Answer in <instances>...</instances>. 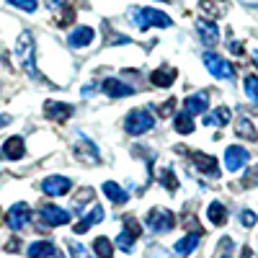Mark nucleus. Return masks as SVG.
Returning a JSON list of instances; mask_svg holds the SVG:
<instances>
[{"label": "nucleus", "mask_w": 258, "mask_h": 258, "mask_svg": "<svg viewBox=\"0 0 258 258\" xmlns=\"http://www.w3.org/2000/svg\"><path fill=\"white\" fill-rule=\"evenodd\" d=\"M34 34L26 29L21 31V36L16 39V47H13V54H16V62L24 68V73L29 78H39V70H36V59H34Z\"/></svg>", "instance_id": "nucleus-1"}, {"label": "nucleus", "mask_w": 258, "mask_h": 258, "mask_svg": "<svg viewBox=\"0 0 258 258\" xmlns=\"http://www.w3.org/2000/svg\"><path fill=\"white\" fill-rule=\"evenodd\" d=\"M129 18H132V24L137 29H150V26H155V29H168L173 21H170L165 13H160L158 8H135V11H129Z\"/></svg>", "instance_id": "nucleus-2"}, {"label": "nucleus", "mask_w": 258, "mask_h": 258, "mask_svg": "<svg viewBox=\"0 0 258 258\" xmlns=\"http://www.w3.org/2000/svg\"><path fill=\"white\" fill-rule=\"evenodd\" d=\"M155 126V116L150 114L147 109H132L126 114V119H124V129H126V135H145V132H150V129Z\"/></svg>", "instance_id": "nucleus-3"}, {"label": "nucleus", "mask_w": 258, "mask_h": 258, "mask_svg": "<svg viewBox=\"0 0 258 258\" xmlns=\"http://www.w3.org/2000/svg\"><path fill=\"white\" fill-rule=\"evenodd\" d=\"M176 225V217H173V212H168L163 207H155V209H150L147 212V227L153 230V232H170Z\"/></svg>", "instance_id": "nucleus-4"}, {"label": "nucleus", "mask_w": 258, "mask_h": 258, "mask_svg": "<svg viewBox=\"0 0 258 258\" xmlns=\"http://www.w3.org/2000/svg\"><path fill=\"white\" fill-rule=\"evenodd\" d=\"M75 158H78V163H85V165H96L98 160H101V155H98V147L85 137V135H78L75 137Z\"/></svg>", "instance_id": "nucleus-5"}, {"label": "nucleus", "mask_w": 258, "mask_h": 258, "mask_svg": "<svg viewBox=\"0 0 258 258\" xmlns=\"http://www.w3.org/2000/svg\"><path fill=\"white\" fill-rule=\"evenodd\" d=\"M29 220H31V209H29V204H24V202L13 204V207L8 209V217H6V222H8V227H11L13 232L24 230V227L29 225Z\"/></svg>", "instance_id": "nucleus-6"}, {"label": "nucleus", "mask_w": 258, "mask_h": 258, "mask_svg": "<svg viewBox=\"0 0 258 258\" xmlns=\"http://www.w3.org/2000/svg\"><path fill=\"white\" fill-rule=\"evenodd\" d=\"M204 64H207V70H209L214 78H220V80H232V68H230V62H225L220 54L207 52V54H204Z\"/></svg>", "instance_id": "nucleus-7"}, {"label": "nucleus", "mask_w": 258, "mask_h": 258, "mask_svg": "<svg viewBox=\"0 0 258 258\" xmlns=\"http://www.w3.org/2000/svg\"><path fill=\"white\" fill-rule=\"evenodd\" d=\"M70 188H73V181L68 176H47L41 181V191L47 197H64V194H70Z\"/></svg>", "instance_id": "nucleus-8"}, {"label": "nucleus", "mask_w": 258, "mask_h": 258, "mask_svg": "<svg viewBox=\"0 0 258 258\" xmlns=\"http://www.w3.org/2000/svg\"><path fill=\"white\" fill-rule=\"evenodd\" d=\"M44 114H47V119H52V121H57V124H62V121H68L73 114H75V109L70 103H59V101H47L44 103Z\"/></svg>", "instance_id": "nucleus-9"}, {"label": "nucleus", "mask_w": 258, "mask_h": 258, "mask_svg": "<svg viewBox=\"0 0 258 258\" xmlns=\"http://www.w3.org/2000/svg\"><path fill=\"white\" fill-rule=\"evenodd\" d=\"M39 214H41V220H44L47 225H52V227L68 225V222H70V212L62 209V207H54V204H44Z\"/></svg>", "instance_id": "nucleus-10"}, {"label": "nucleus", "mask_w": 258, "mask_h": 258, "mask_svg": "<svg viewBox=\"0 0 258 258\" xmlns=\"http://www.w3.org/2000/svg\"><path fill=\"white\" fill-rule=\"evenodd\" d=\"M24 155H26V145H24V137H18V135L8 137L3 150H0V158L3 160H21Z\"/></svg>", "instance_id": "nucleus-11"}, {"label": "nucleus", "mask_w": 258, "mask_h": 258, "mask_svg": "<svg viewBox=\"0 0 258 258\" xmlns=\"http://www.w3.org/2000/svg\"><path fill=\"white\" fill-rule=\"evenodd\" d=\"M93 39H96V31H93L91 26H78V29H73L70 36H68V47L83 49V47H88Z\"/></svg>", "instance_id": "nucleus-12"}, {"label": "nucleus", "mask_w": 258, "mask_h": 258, "mask_svg": "<svg viewBox=\"0 0 258 258\" xmlns=\"http://www.w3.org/2000/svg\"><path fill=\"white\" fill-rule=\"evenodd\" d=\"M186 153H188V147H186ZM188 155H191L194 165H197L202 173H207V176H220V163H217V158L204 155V153H188Z\"/></svg>", "instance_id": "nucleus-13"}, {"label": "nucleus", "mask_w": 258, "mask_h": 258, "mask_svg": "<svg viewBox=\"0 0 258 258\" xmlns=\"http://www.w3.org/2000/svg\"><path fill=\"white\" fill-rule=\"evenodd\" d=\"M135 91H137L135 85H126V83H121L119 78H106V80H103V93H106V96H111V98L132 96Z\"/></svg>", "instance_id": "nucleus-14"}, {"label": "nucleus", "mask_w": 258, "mask_h": 258, "mask_svg": "<svg viewBox=\"0 0 258 258\" xmlns=\"http://www.w3.org/2000/svg\"><path fill=\"white\" fill-rule=\"evenodd\" d=\"M248 158H250L248 150L232 145V147H227V153H225V168L227 170H243V165L248 163Z\"/></svg>", "instance_id": "nucleus-15"}, {"label": "nucleus", "mask_w": 258, "mask_h": 258, "mask_svg": "<svg viewBox=\"0 0 258 258\" xmlns=\"http://www.w3.org/2000/svg\"><path fill=\"white\" fill-rule=\"evenodd\" d=\"M207 106H209V96L204 91H199V93H194V96H188L183 101V111L188 116H197V114H204L207 111Z\"/></svg>", "instance_id": "nucleus-16"}, {"label": "nucleus", "mask_w": 258, "mask_h": 258, "mask_svg": "<svg viewBox=\"0 0 258 258\" xmlns=\"http://www.w3.org/2000/svg\"><path fill=\"white\" fill-rule=\"evenodd\" d=\"M101 220H103V207H101V204H93L88 212L83 214V220L75 225V232L80 235V232H85L88 227H93V225H96V222H101Z\"/></svg>", "instance_id": "nucleus-17"}, {"label": "nucleus", "mask_w": 258, "mask_h": 258, "mask_svg": "<svg viewBox=\"0 0 258 258\" xmlns=\"http://www.w3.org/2000/svg\"><path fill=\"white\" fill-rule=\"evenodd\" d=\"M202 232H204V230H194V232L183 235V238L176 243V253H178V255H188V253H194V250H197V245L202 243Z\"/></svg>", "instance_id": "nucleus-18"}, {"label": "nucleus", "mask_w": 258, "mask_h": 258, "mask_svg": "<svg viewBox=\"0 0 258 258\" xmlns=\"http://www.w3.org/2000/svg\"><path fill=\"white\" fill-rule=\"evenodd\" d=\"M176 78H178V70H176V68H168V64H165V68H158L153 75H150V83H153L155 88H168V85L173 83Z\"/></svg>", "instance_id": "nucleus-19"}, {"label": "nucleus", "mask_w": 258, "mask_h": 258, "mask_svg": "<svg viewBox=\"0 0 258 258\" xmlns=\"http://www.w3.org/2000/svg\"><path fill=\"white\" fill-rule=\"evenodd\" d=\"M54 253H59V250H57V245L52 240H39V243H31L26 248V255L29 258H52Z\"/></svg>", "instance_id": "nucleus-20"}, {"label": "nucleus", "mask_w": 258, "mask_h": 258, "mask_svg": "<svg viewBox=\"0 0 258 258\" xmlns=\"http://www.w3.org/2000/svg\"><path fill=\"white\" fill-rule=\"evenodd\" d=\"M197 31H199V36H202V41L207 47H214L220 41V29L212 24V21H199L197 24Z\"/></svg>", "instance_id": "nucleus-21"}, {"label": "nucleus", "mask_w": 258, "mask_h": 258, "mask_svg": "<svg viewBox=\"0 0 258 258\" xmlns=\"http://www.w3.org/2000/svg\"><path fill=\"white\" fill-rule=\"evenodd\" d=\"M52 6V11L57 8V11H62V16L57 18V29H68L73 21H75V6L73 3H49Z\"/></svg>", "instance_id": "nucleus-22"}, {"label": "nucleus", "mask_w": 258, "mask_h": 258, "mask_svg": "<svg viewBox=\"0 0 258 258\" xmlns=\"http://www.w3.org/2000/svg\"><path fill=\"white\" fill-rule=\"evenodd\" d=\"M103 194H106V197H109L116 207H119V204H126V199H129V194H126L119 183H114V181H106V183H103Z\"/></svg>", "instance_id": "nucleus-23"}, {"label": "nucleus", "mask_w": 258, "mask_h": 258, "mask_svg": "<svg viewBox=\"0 0 258 258\" xmlns=\"http://www.w3.org/2000/svg\"><path fill=\"white\" fill-rule=\"evenodd\" d=\"M207 214H209V222L217 225V227H222V225L227 222V209H225L222 202H212L209 209H207Z\"/></svg>", "instance_id": "nucleus-24"}, {"label": "nucleus", "mask_w": 258, "mask_h": 258, "mask_svg": "<svg viewBox=\"0 0 258 258\" xmlns=\"http://www.w3.org/2000/svg\"><path fill=\"white\" fill-rule=\"evenodd\" d=\"M207 126H214V124H220V126H225L227 121H230V109H225V106H220V109H214L212 114H204V119H202Z\"/></svg>", "instance_id": "nucleus-25"}, {"label": "nucleus", "mask_w": 258, "mask_h": 258, "mask_svg": "<svg viewBox=\"0 0 258 258\" xmlns=\"http://www.w3.org/2000/svg\"><path fill=\"white\" fill-rule=\"evenodd\" d=\"M235 135H238V137H243V140H250V142H255V140H258V132L253 129V124H250L245 116H240V121H238V129H235Z\"/></svg>", "instance_id": "nucleus-26"}, {"label": "nucleus", "mask_w": 258, "mask_h": 258, "mask_svg": "<svg viewBox=\"0 0 258 258\" xmlns=\"http://www.w3.org/2000/svg\"><path fill=\"white\" fill-rule=\"evenodd\" d=\"M194 129H197V126H194V116H188L186 111H181L176 116V132L178 135H191Z\"/></svg>", "instance_id": "nucleus-27"}, {"label": "nucleus", "mask_w": 258, "mask_h": 258, "mask_svg": "<svg viewBox=\"0 0 258 258\" xmlns=\"http://www.w3.org/2000/svg\"><path fill=\"white\" fill-rule=\"evenodd\" d=\"M93 250L101 255V258H114V245H111V240L109 238H96V243H93Z\"/></svg>", "instance_id": "nucleus-28"}, {"label": "nucleus", "mask_w": 258, "mask_h": 258, "mask_svg": "<svg viewBox=\"0 0 258 258\" xmlns=\"http://www.w3.org/2000/svg\"><path fill=\"white\" fill-rule=\"evenodd\" d=\"M158 181L170 191V194H173L176 188H178V181H176V173H173V170H170V168H163L160 170V173H158Z\"/></svg>", "instance_id": "nucleus-29"}, {"label": "nucleus", "mask_w": 258, "mask_h": 258, "mask_svg": "<svg viewBox=\"0 0 258 258\" xmlns=\"http://www.w3.org/2000/svg\"><path fill=\"white\" fill-rule=\"evenodd\" d=\"M8 6H13V8H18V11H26V13H34V11L39 8L36 0H8Z\"/></svg>", "instance_id": "nucleus-30"}, {"label": "nucleus", "mask_w": 258, "mask_h": 258, "mask_svg": "<svg viewBox=\"0 0 258 258\" xmlns=\"http://www.w3.org/2000/svg\"><path fill=\"white\" fill-rule=\"evenodd\" d=\"M68 248H70L73 258H93V255L88 253V248L80 245V243H75V240H68Z\"/></svg>", "instance_id": "nucleus-31"}, {"label": "nucleus", "mask_w": 258, "mask_h": 258, "mask_svg": "<svg viewBox=\"0 0 258 258\" xmlns=\"http://www.w3.org/2000/svg\"><path fill=\"white\" fill-rule=\"evenodd\" d=\"M245 93L258 103V78H255V75H248V78H245Z\"/></svg>", "instance_id": "nucleus-32"}, {"label": "nucleus", "mask_w": 258, "mask_h": 258, "mask_svg": "<svg viewBox=\"0 0 258 258\" xmlns=\"http://www.w3.org/2000/svg\"><path fill=\"white\" fill-rule=\"evenodd\" d=\"M255 222H258L255 212H250V209H243V212H240V225H245V227H253Z\"/></svg>", "instance_id": "nucleus-33"}, {"label": "nucleus", "mask_w": 258, "mask_h": 258, "mask_svg": "<svg viewBox=\"0 0 258 258\" xmlns=\"http://www.w3.org/2000/svg\"><path fill=\"white\" fill-rule=\"evenodd\" d=\"M91 199H93V188H83L80 197H75V209L80 212V209H83V204H85V202H91Z\"/></svg>", "instance_id": "nucleus-34"}, {"label": "nucleus", "mask_w": 258, "mask_h": 258, "mask_svg": "<svg viewBox=\"0 0 258 258\" xmlns=\"http://www.w3.org/2000/svg\"><path fill=\"white\" fill-rule=\"evenodd\" d=\"M173 106H176V98H168L160 109H158V114H160V119H165V116H170L173 114Z\"/></svg>", "instance_id": "nucleus-35"}, {"label": "nucleus", "mask_w": 258, "mask_h": 258, "mask_svg": "<svg viewBox=\"0 0 258 258\" xmlns=\"http://www.w3.org/2000/svg\"><path fill=\"white\" fill-rule=\"evenodd\" d=\"M253 183H258V165H255V168L250 170V176H248V178L243 181V188H248V186H253Z\"/></svg>", "instance_id": "nucleus-36"}, {"label": "nucleus", "mask_w": 258, "mask_h": 258, "mask_svg": "<svg viewBox=\"0 0 258 258\" xmlns=\"http://www.w3.org/2000/svg\"><path fill=\"white\" fill-rule=\"evenodd\" d=\"M202 8H204L207 13H212V16H220V13H222V8H217V3H202Z\"/></svg>", "instance_id": "nucleus-37"}, {"label": "nucleus", "mask_w": 258, "mask_h": 258, "mask_svg": "<svg viewBox=\"0 0 258 258\" xmlns=\"http://www.w3.org/2000/svg\"><path fill=\"white\" fill-rule=\"evenodd\" d=\"M18 248H21V243H18V238H11V240L6 243V250H8V253H13V250H18Z\"/></svg>", "instance_id": "nucleus-38"}, {"label": "nucleus", "mask_w": 258, "mask_h": 258, "mask_svg": "<svg viewBox=\"0 0 258 258\" xmlns=\"http://www.w3.org/2000/svg\"><path fill=\"white\" fill-rule=\"evenodd\" d=\"M230 52H232V54H240V52H243V47L238 44V41H230Z\"/></svg>", "instance_id": "nucleus-39"}, {"label": "nucleus", "mask_w": 258, "mask_h": 258, "mask_svg": "<svg viewBox=\"0 0 258 258\" xmlns=\"http://www.w3.org/2000/svg\"><path fill=\"white\" fill-rule=\"evenodd\" d=\"M8 124H11V116H8V114H0V129L8 126Z\"/></svg>", "instance_id": "nucleus-40"}, {"label": "nucleus", "mask_w": 258, "mask_h": 258, "mask_svg": "<svg viewBox=\"0 0 258 258\" xmlns=\"http://www.w3.org/2000/svg\"><path fill=\"white\" fill-rule=\"evenodd\" d=\"M240 258H250V248H243V253H240Z\"/></svg>", "instance_id": "nucleus-41"}, {"label": "nucleus", "mask_w": 258, "mask_h": 258, "mask_svg": "<svg viewBox=\"0 0 258 258\" xmlns=\"http://www.w3.org/2000/svg\"><path fill=\"white\" fill-rule=\"evenodd\" d=\"M253 62H255V68H258V49L253 52Z\"/></svg>", "instance_id": "nucleus-42"}, {"label": "nucleus", "mask_w": 258, "mask_h": 258, "mask_svg": "<svg viewBox=\"0 0 258 258\" xmlns=\"http://www.w3.org/2000/svg\"><path fill=\"white\" fill-rule=\"evenodd\" d=\"M52 258H64V255H62V253H54V255H52Z\"/></svg>", "instance_id": "nucleus-43"}, {"label": "nucleus", "mask_w": 258, "mask_h": 258, "mask_svg": "<svg viewBox=\"0 0 258 258\" xmlns=\"http://www.w3.org/2000/svg\"><path fill=\"white\" fill-rule=\"evenodd\" d=\"M220 258H230V253H222V255H220Z\"/></svg>", "instance_id": "nucleus-44"}]
</instances>
